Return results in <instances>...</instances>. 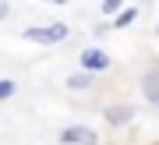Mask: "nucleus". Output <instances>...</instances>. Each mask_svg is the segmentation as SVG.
Returning a JSON list of instances; mask_svg holds the SVG:
<instances>
[{"label":"nucleus","mask_w":159,"mask_h":145,"mask_svg":"<svg viewBox=\"0 0 159 145\" xmlns=\"http://www.w3.org/2000/svg\"><path fill=\"white\" fill-rule=\"evenodd\" d=\"M64 35H67V25H46V28H25V39L32 43H60Z\"/></svg>","instance_id":"f257e3e1"},{"label":"nucleus","mask_w":159,"mask_h":145,"mask_svg":"<svg viewBox=\"0 0 159 145\" xmlns=\"http://www.w3.org/2000/svg\"><path fill=\"white\" fill-rule=\"evenodd\" d=\"M60 142L64 145H99V134L92 128H67V131H60Z\"/></svg>","instance_id":"f03ea898"},{"label":"nucleus","mask_w":159,"mask_h":145,"mask_svg":"<svg viewBox=\"0 0 159 145\" xmlns=\"http://www.w3.org/2000/svg\"><path fill=\"white\" fill-rule=\"evenodd\" d=\"M134 117V106H127V103H117V106H106V120L113 124V128H124V124Z\"/></svg>","instance_id":"7ed1b4c3"},{"label":"nucleus","mask_w":159,"mask_h":145,"mask_svg":"<svg viewBox=\"0 0 159 145\" xmlns=\"http://www.w3.org/2000/svg\"><path fill=\"white\" fill-rule=\"evenodd\" d=\"M110 64H113V60H110L102 50H85V53H81V67H89V71H106Z\"/></svg>","instance_id":"20e7f679"},{"label":"nucleus","mask_w":159,"mask_h":145,"mask_svg":"<svg viewBox=\"0 0 159 145\" xmlns=\"http://www.w3.org/2000/svg\"><path fill=\"white\" fill-rule=\"evenodd\" d=\"M142 92H145V99L152 103V106H159V71L142 78Z\"/></svg>","instance_id":"39448f33"},{"label":"nucleus","mask_w":159,"mask_h":145,"mask_svg":"<svg viewBox=\"0 0 159 145\" xmlns=\"http://www.w3.org/2000/svg\"><path fill=\"white\" fill-rule=\"evenodd\" d=\"M67 85H71V89H89V85H92V74H89V67H85L81 74H71V78H67Z\"/></svg>","instance_id":"423d86ee"},{"label":"nucleus","mask_w":159,"mask_h":145,"mask_svg":"<svg viewBox=\"0 0 159 145\" xmlns=\"http://www.w3.org/2000/svg\"><path fill=\"white\" fill-rule=\"evenodd\" d=\"M134 18H138V11H134V7H127V11H120V14L113 18V28H127Z\"/></svg>","instance_id":"0eeeda50"},{"label":"nucleus","mask_w":159,"mask_h":145,"mask_svg":"<svg viewBox=\"0 0 159 145\" xmlns=\"http://www.w3.org/2000/svg\"><path fill=\"white\" fill-rule=\"evenodd\" d=\"M120 4H124V0H102V14H113V11H120Z\"/></svg>","instance_id":"6e6552de"},{"label":"nucleus","mask_w":159,"mask_h":145,"mask_svg":"<svg viewBox=\"0 0 159 145\" xmlns=\"http://www.w3.org/2000/svg\"><path fill=\"white\" fill-rule=\"evenodd\" d=\"M14 96V82H0V99H11Z\"/></svg>","instance_id":"1a4fd4ad"},{"label":"nucleus","mask_w":159,"mask_h":145,"mask_svg":"<svg viewBox=\"0 0 159 145\" xmlns=\"http://www.w3.org/2000/svg\"><path fill=\"white\" fill-rule=\"evenodd\" d=\"M53 4H67V0H53Z\"/></svg>","instance_id":"9d476101"}]
</instances>
